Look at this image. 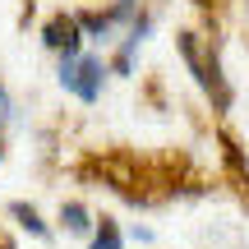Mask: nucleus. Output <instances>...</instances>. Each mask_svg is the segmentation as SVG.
Listing matches in <instances>:
<instances>
[{
	"label": "nucleus",
	"instance_id": "f257e3e1",
	"mask_svg": "<svg viewBox=\"0 0 249 249\" xmlns=\"http://www.w3.org/2000/svg\"><path fill=\"white\" fill-rule=\"evenodd\" d=\"M176 46H180V55H185V65H189V74H194V83L203 88V97L213 102V111L217 116H226V111L235 107V88H231V79H226V70H222V51H217V42H203L198 33H176Z\"/></svg>",
	"mask_w": 249,
	"mask_h": 249
},
{
	"label": "nucleus",
	"instance_id": "f03ea898",
	"mask_svg": "<svg viewBox=\"0 0 249 249\" xmlns=\"http://www.w3.org/2000/svg\"><path fill=\"white\" fill-rule=\"evenodd\" d=\"M60 88L74 92L79 102H97L102 88H107V60L102 55H60Z\"/></svg>",
	"mask_w": 249,
	"mask_h": 249
},
{
	"label": "nucleus",
	"instance_id": "7ed1b4c3",
	"mask_svg": "<svg viewBox=\"0 0 249 249\" xmlns=\"http://www.w3.org/2000/svg\"><path fill=\"white\" fill-rule=\"evenodd\" d=\"M42 46H46V51H55V55H79L83 51V28H79V18H74V14H51V18H46V28H42Z\"/></svg>",
	"mask_w": 249,
	"mask_h": 249
},
{
	"label": "nucleus",
	"instance_id": "20e7f679",
	"mask_svg": "<svg viewBox=\"0 0 249 249\" xmlns=\"http://www.w3.org/2000/svg\"><path fill=\"white\" fill-rule=\"evenodd\" d=\"M217 143H222V161H226V180H231L235 189L249 198V157L240 148V139H235L231 129H217Z\"/></svg>",
	"mask_w": 249,
	"mask_h": 249
},
{
	"label": "nucleus",
	"instance_id": "39448f33",
	"mask_svg": "<svg viewBox=\"0 0 249 249\" xmlns=\"http://www.w3.org/2000/svg\"><path fill=\"white\" fill-rule=\"evenodd\" d=\"M60 226H65V235H79V240H88L92 226H97V217H92L88 208L79 203V198H65V203H60Z\"/></svg>",
	"mask_w": 249,
	"mask_h": 249
},
{
	"label": "nucleus",
	"instance_id": "423d86ee",
	"mask_svg": "<svg viewBox=\"0 0 249 249\" xmlns=\"http://www.w3.org/2000/svg\"><path fill=\"white\" fill-rule=\"evenodd\" d=\"M9 217H14V222L23 226V231L33 235V240H51V226L42 222V213H37L33 203H23V198H14V203H9Z\"/></svg>",
	"mask_w": 249,
	"mask_h": 249
},
{
	"label": "nucleus",
	"instance_id": "0eeeda50",
	"mask_svg": "<svg viewBox=\"0 0 249 249\" xmlns=\"http://www.w3.org/2000/svg\"><path fill=\"white\" fill-rule=\"evenodd\" d=\"M88 249H124V231H120L116 217H97V226L88 235Z\"/></svg>",
	"mask_w": 249,
	"mask_h": 249
},
{
	"label": "nucleus",
	"instance_id": "6e6552de",
	"mask_svg": "<svg viewBox=\"0 0 249 249\" xmlns=\"http://www.w3.org/2000/svg\"><path fill=\"white\" fill-rule=\"evenodd\" d=\"M111 23H134L139 18V0H111Z\"/></svg>",
	"mask_w": 249,
	"mask_h": 249
},
{
	"label": "nucleus",
	"instance_id": "1a4fd4ad",
	"mask_svg": "<svg viewBox=\"0 0 249 249\" xmlns=\"http://www.w3.org/2000/svg\"><path fill=\"white\" fill-rule=\"evenodd\" d=\"M14 120V107H9V92H5V83H0V124H9Z\"/></svg>",
	"mask_w": 249,
	"mask_h": 249
},
{
	"label": "nucleus",
	"instance_id": "9d476101",
	"mask_svg": "<svg viewBox=\"0 0 249 249\" xmlns=\"http://www.w3.org/2000/svg\"><path fill=\"white\" fill-rule=\"evenodd\" d=\"M129 240H139V245H152L157 235H152V226H129Z\"/></svg>",
	"mask_w": 249,
	"mask_h": 249
},
{
	"label": "nucleus",
	"instance_id": "9b49d317",
	"mask_svg": "<svg viewBox=\"0 0 249 249\" xmlns=\"http://www.w3.org/2000/svg\"><path fill=\"white\" fill-rule=\"evenodd\" d=\"M194 5H198V9H222L226 0H194Z\"/></svg>",
	"mask_w": 249,
	"mask_h": 249
},
{
	"label": "nucleus",
	"instance_id": "f8f14e48",
	"mask_svg": "<svg viewBox=\"0 0 249 249\" xmlns=\"http://www.w3.org/2000/svg\"><path fill=\"white\" fill-rule=\"evenodd\" d=\"M0 161H5V148H0Z\"/></svg>",
	"mask_w": 249,
	"mask_h": 249
}]
</instances>
